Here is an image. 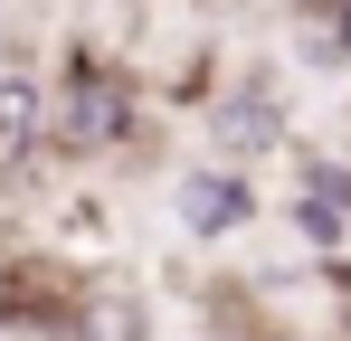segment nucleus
<instances>
[{"instance_id": "f257e3e1", "label": "nucleus", "mask_w": 351, "mask_h": 341, "mask_svg": "<svg viewBox=\"0 0 351 341\" xmlns=\"http://www.w3.org/2000/svg\"><path fill=\"white\" fill-rule=\"evenodd\" d=\"M152 142V105H143V76H133V57L114 48H76L48 66V123H38V162H133Z\"/></svg>"}, {"instance_id": "f03ea898", "label": "nucleus", "mask_w": 351, "mask_h": 341, "mask_svg": "<svg viewBox=\"0 0 351 341\" xmlns=\"http://www.w3.org/2000/svg\"><path fill=\"white\" fill-rule=\"evenodd\" d=\"M95 275L58 247H10L0 256V332L10 341H86Z\"/></svg>"}, {"instance_id": "7ed1b4c3", "label": "nucleus", "mask_w": 351, "mask_h": 341, "mask_svg": "<svg viewBox=\"0 0 351 341\" xmlns=\"http://www.w3.org/2000/svg\"><path fill=\"white\" fill-rule=\"evenodd\" d=\"M266 218V190H256V170L247 162H190L171 180V227L190 237V247H228V237H247V227Z\"/></svg>"}, {"instance_id": "20e7f679", "label": "nucleus", "mask_w": 351, "mask_h": 341, "mask_svg": "<svg viewBox=\"0 0 351 341\" xmlns=\"http://www.w3.org/2000/svg\"><path fill=\"white\" fill-rule=\"evenodd\" d=\"M209 133H219V162H256V152H276V142H285V95H276V76L247 66L228 95L209 105Z\"/></svg>"}, {"instance_id": "39448f33", "label": "nucleus", "mask_w": 351, "mask_h": 341, "mask_svg": "<svg viewBox=\"0 0 351 341\" xmlns=\"http://www.w3.org/2000/svg\"><path fill=\"white\" fill-rule=\"evenodd\" d=\"M38 123H48V76L38 66H0V180L38 170Z\"/></svg>"}, {"instance_id": "423d86ee", "label": "nucleus", "mask_w": 351, "mask_h": 341, "mask_svg": "<svg viewBox=\"0 0 351 341\" xmlns=\"http://www.w3.org/2000/svg\"><path fill=\"white\" fill-rule=\"evenodd\" d=\"M285 227L313 247V256H342V247H351V218L323 199V190H304V180H294V199H285Z\"/></svg>"}, {"instance_id": "0eeeda50", "label": "nucleus", "mask_w": 351, "mask_h": 341, "mask_svg": "<svg viewBox=\"0 0 351 341\" xmlns=\"http://www.w3.org/2000/svg\"><path fill=\"white\" fill-rule=\"evenodd\" d=\"M86 341H152V313H143L123 284H95V303H86Z\"/></svg>"}, {"instance_id": "6e6552de", "label": "nucleus", "mask_w": 351, "mask_h": 341, "mask_svg": "<svg viewBox=\"0 0 351 341\" xmlns=\"http://www.w3.org/2000/svg\"><path fill=\"white\" fill-rule=\"evenodd\" d=\"M304 48L313 66H351V0H304Z\"/></svg>"}]
</instances>
